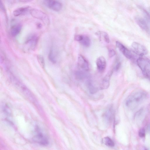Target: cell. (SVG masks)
<instances>
[{"label": "cell", "mask_w": 150, "mask_h": 150, "mask_svg": "<svg viewBox=\"0 0 150 150\" xmlns=\"http://www.w3.org/2000/svg\"><path fill=\"white\" fill-rule=\"evenodd\" d=\"M147 94L143 90H137L132 93L127 98L126 106L129 109L133 110L136 108L146 98Z\"/></svg>", "instance_id": "6da1fadb"}, {"label": "cell", "mask_w": 150, "mask_h": 150, "mask_svg": "<svg viewBox=\"0 0 150 150\" xmlns=\"http://www.w3.org/2000/svg\"><path fill=\"white\" fill-rule=\"evenodd\" d=\"M137 63L144 76L150 79V60L141 57L137 59Z\"/></svg>", "instance_id": "7a4b0ae2"}, {"label": "cell", "mask_w": 150, "mask_h": 150, "mask_svg": "<svg viewBox=\"0 0 150 150\" xmlns=\"http://www.w3.org/2000/svg\"><path fill=\"white\" fill-rule=\"evenodd\" d=\"M11 81L14 83V84L18 87H19L22 93L28 99L33 102H35V98L34 97L33 94L25 85L21 84V83L16 78L12 75L11 76Z\"/></svg>", "instance_id": "3957f363"}, {"label": "cell", "mask_w": 150, "mask_h": 150, "mask_svg": "<svg viewBox=\"0 0 150 150\" xmlns=\"http://www.w3.org/2000/svg\"><path fill=\"white\" fill-rule=\"evenodd\" d=\"M30 12L31 15L33 17L41 20L46 25L49 24V18L45 12L39 9L35 8L30 9Z\"/></svg>", "instance_id": "277c9868"}, {"label": "cell", "mask_w": 150, "mask_h": 150, "mask_svg": "<svg viewBox=\"0 0 150 150\" xmlns=\"http://www.w3.org/2000/svg\"><path fill=\"white\" fill-rule=\"evenodd\" d=\"M38 36L35 34L29 35L25 42V45L28 49L33 50L36 47L38 40Z\"/></svg>", "instance_id": "5b68a950"}, {"label": "cell", "mask_w": 150, "mask_h": 150, "mask_svg": "<svg viewBox=\"0 0 150 150\" xmlns=\"http://www.w3.org/2000/svg\"><path fill=\"white\" fill-rule=\"evenodd\" d=\"M133 51L136 54L143 56L148 53V50L143 45L137 42H133L131 45Z\"/></svg>", "instance_id": "8992f818"}, {"label": "cell", "mask_w": 150, "mask_h": 150, "mask_svg": "<svg viewBox=\"0 0 150 150\" xmlns=\"http://www.w3.org/2000/svg\"><path fill=\"white\" fill-rule=\"evenodd\" d=\"M36 131V134L33 138V141L43 145H47L49 143V142L46 136L40 132L39 129L37 128Z\"/></svg>", "instance_id": "52a82bcc"}, {"label": "cell", "mask_w": 150, "mask_h": 150, "mask_svg": "<svg viewBox=\"0 0 150 150\" xmlns=\"http://www.w3.org/2000/svg\"><path fill=\"white\" fill-rule=\"evenodd\" d=\"M116 46L123 54L127 59L132 60L134 59L131 52L122 44L118 41L116 42Z\"/></svg>", "instance_id": "ba28073f"}, {"label": "cell", "mask_w": 150, "mask_h": 150, "mask_svg": "<svg viewBox=\"0 0 150 150\" xmlns=\"http://www.w3.org/2000/svg\"><path fill=\"white\" fill-rule=\"evenodd\" d=\"M44 3L49 8L56 11H60L62 7V4L56 0H45Z\"/></svg>", "instance_id": "9c48e42d"}, {"label": "cell", "mask_w": 150, "mask_h": 150, "mask_svg": "<svg viewBox=\"0 0 150 150\" xmlns=\"http://www.w3.org/2000/svg\"><path fill=\"white\" fill-rule=\"evenodd\" d=\"M78 65L81 70L88 71L89 69L88 63L86 58L82 55L79 54L78 58Z\"/></svg>", "instance_id": "30bf717a"}, {"label": "cell", "mask_w": 150, "mask_h": 150, "mask_svg": "<svg viewBox=\"0 0 150 150\" xmlns=\"http://www.w3.org/2000/svg\"><path fill=\"white\" fill-rule=\"evenodd\" d=\"M104 120L108 123L112 121L114 117V111L112 106L109 105L104 112L103 115Z\"/></svg>", "instance_id": "8fae6325"}, {"label": "cell", "mask_w": 150, "mask_h": 150, "mask_svg": "<svg viewBox=\"0 0 150 150\" xmlns=\"http://www.w3.org/2000/svg\"><path fill=\"white\" fill-rule=\"evenodd\" d=\"M135 20L137 24L140 28L150 35V29L145 21L142 18L139 17H136Z\"/></svg>", "instance_id": "7c38bea8"}, {"label": "cell", "mask_w": 150, "mask_h": 150, "mask_svg": "<svg viewBox=\"0 0 150 150\" xmlns=\"http://www.w3.org/2000/svg\"><path fill=\"white\" fill-rule=\"evenodd\" d=\"M96 64L99 71L100 72H103L105 70L106 65L105 58L103 56L99 57L96 60Z\"/></svg>", "instance_id": "4fadbf2b"}, {"label": "cell", "mask_w": 150, "mask_h": 150, "mask_svg": "<svg viewBox=\"0 0 150 150\" xmlns=\"http://www.w3.org/2000/svg\"><path fill=\"white\" fill-rule=\"evenodd\" d=\"M58 53L55 47H52L50 49L48 55L49 60L52 62L55 63L57 59Z\"/></svg>", "instance_id": "5bb4252c"}, {"label": "cell", "mask_w": 150, "mask_h": 150, "mask_svg": "<svg viewBox=\"0 0 150 150\" xmlns=\"http://www.w3.org/2000/svg\"><path fill=\"white\" fill-rule=\"evenodd\" d=\"M111 74V72L109 73L103 78L100 86V89L104 90L108 88L109 86Z\"/></svg>", "instance_id": "9a60e30c"}, {"label": "cell", "mask_w": 150, "mask_h": 150, "mask_svg": "<svg viewBox=\"0 0 150 150\" xmlns=\"http://www.w3.org/2000/svg\"><path fill=\"white\" fill-rule=\"evenodd\" d=\"M29 8L30 7L28 6H25L18 8L13 11V14L15 16H20L26 12L29 9Z\"/></svg>", "instance_id": "2e32d148"}, {"label": "cell", "mask_w": 150, "mask_h": 150, "mask_svg": "<svg viewBox=\"0 0 150 150\" xmlns=\"http://www.w3.org/2000/svg\"><path fill=\"white\" fill-rule=\"evenodd\" d=\"M22 26L20 24H17L12 26L10 30V33L13 37L17 36L20 32Z\"/></svg>", "instance_id": "e0dca14e"}, {"label": "cell", "mask_w": 150, "mask_h": 150, "mask_svg": "<svg viewBox=\"0 0 150 150\" xmlns=\"http://www.w3.org/2000/svg\"><path fill=\"white\" fill-rule=\"evenodd\" d=\"M79 42L84 47H88L90 45L91 41L88 36L86 35H83L82 38Z\"/></svg>", "instance_id": "ac0fdd59"}, {"label": "cell", "mask_w": 150, "mask_h": 150, "mask_svg": "<svg viewBox=\"0 0 150 150\" xmlns=\"http://www.w3.org/2000/svg\"><path fill=\"white\" fill-rule=\"evenodd\" d=\"M87 84L89 91L91 93L93 94L97 92L98 88L94 85L92 81L88 80Z\"/></svg>", "instance_id": "d6986e66"}, {"label": "cell", "mask_w": 150, "mask_h": 150, "mask_svg": "<svg viewBox=\"0 0 150 150\" xmlns=\"http://www.w3.org/2000/svg\"><path fill=\"white\" fill-rule=\"evenodd\" d=\"M103 142L107 146L113 147L114 146L115 143L113 141L110 137H107L103 139Z\"/></svg>", "instance_id": "ffe728a7"}, {"label": "cell", "mask_w": 150, "mask_h": 150, "mask_svg": "<svg viewBox=\"0 0 150 150\" xmlns=\"http://www.w3.org/2000/svg\"><path fill=\"white\" fill-rule=\"evenodd\" d=\"M139 8L143 13L144 16L146 20L150 23V13L143 7L139 6Z\"/></svg>", "instance_id": "44dd1931"}, {"label": "cell", "mask_w": 150, "mask_h": 150, "mask_svg": "<svg viewBox=\"0 0 150 150\" xmlns=\"http://www.w3.org/2000/svg\"><path fill=\"white\" fill-rule=\"evenodd\" d=\"M102 35L104 40L107 43H109L110 42L109 37L108 33L104 32H102L100 33Z\"/></svg>", "instance_id": "7402d4cb"}, {"label": "cell", "mask_w": 150, "mask_h": 150, "mask_svg": "<svg viewBox=\"0 0 150 150\" xmlns=\"http://www.w3.org/2000/svg\"><path fill=\"white\" fill-rule=\"evenodd\" d=\"M37 57L39 63L42 66H44L45 65V60L43 57L40 55H38L37 56Z\"/></svg>", "instance_id": "603a6c76"}, {"label": "cell", "mask_w": 150, "mask_h": 150, "mask_svg": "<svg viewBox=\"0 0 150 150\" xmlns=\"http://www.w3.org/2000/svg\"><path fill=\"white\" fill-rule=\"evenodd\" d=\"M139 136L141 137H144L145 135V129L142 128L140 129L138 132Z\"/></svg>", "instance_id": "cb8c5ba5"}, {"label": "cell", "mask_w": 150, "mask_h": 150, "mask_svg": "<svg viewBox=\"0 0 150 150\" xmlns=\"http://www.w3.org/2000/svg\"><path fill=\"white\" fill-rule=\"evenodd\" d=\"M121 63L118 60H117L114 66V70L115 71L118 70L120 67Z\"/></svg>", "instance_id": "d4e9b609"}, {"label": "cell", "mask_w": 150, "mask_h": 150, "mask_svg": "<svg viewBox=\"0 0 150 150\" xmlns=\"http://www.w3.org/2000/svg\"><path fill=\"white\" fill-rule=\"evenodd\" d=\"M108 56L110 57H112L115 56L116 54L115 51L113 49H110L108 50Z\"/></svg>", "instance_id": "484cf974"}, {"label": "cell", "mask_w": 150, "mask_h": 150, "mask_svg": "<svg viewBox=\"0 0 150 150\" xmlns=\"http://www.w3.org/2000/svg\"><path fill=\"white\" fill-rule=\"evenodd\" d=\"M82 36L83 35H75L74 37V39L75 40L79 42L82 38Z\"/></svg>", "instance_id": "4316f807"}, {"label": "cell", "mask_w": 150, "mask_h": 150, "mask_svg": "<svg viewBox=\"0 0 150 150\" xmlns=\"http://www.w3.org/2000/svg\"><path fill=\"white\" fill-rule=\"evenodd\" d=\"M0 7L2 11L4 12H6V10L4 6L1 1H0Z\"/></svg>", "instance_id": "83f0119b"}, {"label": "cell", "mask_w": 150, "mask_h": 150, "mask_svg": "<svg viewBox=\"0 0 150 150\" xmlns=\"http://www.w3.org/2000/svg\"><path fill=\"white\" fill-rule=\"evenodd\" d=\"M145 150H147L146 149H145Z\"/></svg>", "instance_id": "f1b7e54d"}]
</instances>
